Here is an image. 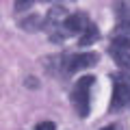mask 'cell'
I'll list each match as a JSON object with an SVG mask.
<instances>
[{
    "label": "cell",
    "instance_id": "cell-11",
    "mask_svg": "<svg viewBox=\"0 0 130 130\" xmlns=\"http://www.w3.org/2000/svg\"><path fill=\"white\" fill-rule=\"evenodd\" d=\"M32 2H35V0H15V9H18V11L28 9V7H30Z\"/></svg>",
    "mask_w": 130,
    "mask_h": 130
},
{
    "label": "cell",
    "instance_id": "cell-6",
    "mask_svg": "<svg viewBox=\"0 0 130 130\" xmlns=\"http://www.w3.org/2000/svg\"><path fill=\"white\" fill-rule=\"evenodd\" d=\"M100 39V30H98V26L95 24H91L89 22V26L85 28L83 32H80V39H78V46H93V43Z\"/></svg>",
    "mask_w": 130,
    "mask_h": 130
},
{
    "label": "cell",
    "instance_id": "cell-9",
    "mask_svg": "<svg viewBox=\"0 0 130 130\" xmlns=\"http://www.w3.org/2000/svg\"><path fill=\"white\" fill-rule=\"evenodd\" d=\"M67 11L63 9V7H52L50 11H48V22H52V24H59V22H65L67 20Z\"/></svg>",
    "mask_w": 130,
    "mask_h": 130
},
{
    "label": "cell",
    "instance_id": "cell-7",
    "mask_svg": "<svg viewBox=\"0 0 130 130\" xmlns=\"http://www.w3.org/2000/svg\"><path fill=\"white\" fill-rule=\"evenodd\" d=\"M113 11H115V18L119 24H128L130 22V0H117L115 7H113Z\"/></svg>",
    "mask_w": 130,
    "mask_h": 130
},
{
    "label": "cell",
    "instance_id": "cell-4",
    "mask_svg": "<svg viewBox=\"0 0 130 130\" xmlns=\"http://www.w3.org/2000/svg\"><path fill=\"white\" fill-rule=\"evenodd\" d=\"M108 52H111V59L115 61L117 67H121V70H130V48H128V46L113 43Z\"/></svg>",
    "mask_w": 130,
    "mask_h": 130
},
{
    "label": "cell",
    "instance_id": "cell-5",
    "mask_svg": "<svg viewBox=\"0 0 130 130\" xmlns=\"http://www.w3.org/2000/svg\"><path fill=\"white\" fill-rule=\"evenodd\" d=\"M87 26H89V20H87L85 13L67 15V20H65V30L67 32H83Z\"/></svg>",
    "mask_w": 130,
    "mask_h": 130
},
{
    "label": "cell",
    "instance_id": "cell-3",
    "mask_svg": "<svg viewBox=\"0 0 130 130\" xmlns=\"http://www.w3.org/2000/svg\"><path fill=\"white\" fill-rule=\"evenodd\" d=\"M98 56L93 52H85V54H72L65 56V74H74L78 70H87L91 65H95Z\"/></svg>",
    "mask_w": 130,
    "mask_h": 130
},
{
    "label": "cell",
    "instance_id": "cell-1",
    "mask_svg": "<svg viewBox=\"0 0 130 130\" xmlns=\"http://www.w3.org/2000/svg\"><path fill=\"white\" fill-rule=\"evenodd\" d=\"M93 83H95L93 76H83L72 89V100H74V106L80 117H87V113H89V91H91Z\"/></svg>",
    "mask_w": 130,
    "mask_h": 130
},
{
    "label": "cell",
    "instance_id": "cell-12",
    "mask_svg": "<svg viewBox=\"0 0 130 130\" xmlns=\"http://www.w3.org/2000/svg\"><path fill=\"white\" fill-rule=\"evenodd\" d=\"M100 130H119L117 126H104V128H100Z\"/></svg>",
    "mask_w": 130,
    "mask_h": 130
},
{
    "label": "cell",
    "instance_id": "cell-10",
    "mask_svg": "<svg viewBox=\"0 0 130 130\" xmlns=\"http://www.w3.org/2000/svg\"><path fill=\"white\" fill-rule=\"evenodd\" d=\"M35 130H56V126H54V121H39L35 126Z\"/></svg>",
    "mask_w": 130,
    "mask_h": 130
},
{
    "label": "cell",
    "instance_id": "cell-2",
    "mask_svg": "<svg viewBox=\"0 0 130 130\" xmlns=\"http://www.w3.org/2000/svg\"><path fill=\"white\" fill-rule=\"evenodd\" d=\"M130 100V76L121 74L115 78L113 85V98H111V111H119L121 106H126Z\"/></svg>",
    "mask_w": 130,
    "mask_h": 130
},
{
    "label": "cell",
    "instance_id": "cell-8",
    "mask_svg": "<svg viewBox=\"0 0 130 130\" xmlns=\"http://www.w3.org/2000/svg\"><path fill=\"white\" fill-rule=\"evenodd\" d=\"M20 26H22L24 30H37V28L43 26V18L41 15H28V18L20 20Z\"/></svg>",
    "mask_w": 130,
    "mask_h": 130
}]
</instances>
